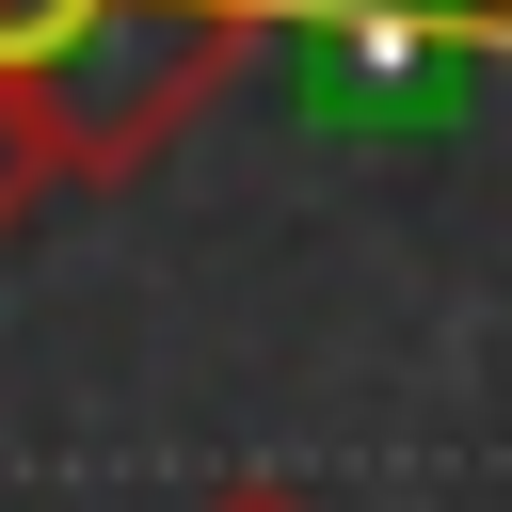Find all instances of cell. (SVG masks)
Instances as JSON below:
<instances>
[{"mask_svg": "<svg viewBox=\"0 0 512 512\" xmlns=\"http://www.w3.org/2000/svg\"><path fill=\"white\" fill-rule=\"evenodd\" d=\"M16 208H32V176H16V160H0V224H16Z\"/></svg>", "mask_w": 512, "mask_h": 512, "instance_id": "obj_3", "label": "cell"}, {"mask_svg": "<svg viewBox=\"0 0 512 512\" xmlns=\"http://www.w3.org/2000/svg\"><path fill=\"white\" fill-rule=\"evenodd\" d=\"M256 48V0H0V160L32 192L144 176Z\"/></svg>", "mask_w": 512, "mask_h": 512, "instance_id": "obj_1", "label": "cell"}, {"mask_svg": "<svg viewBox=\"0 0 512 512\" xmlns=\"http://www.w3.org/2000/svg\"><path fill=\"white\" fill-rule=\"evenodd\" d=\"M208 512H304V496H288V480H240V496H208Z\"/></svg>", "mask_w": 512, "mask_h": 512, "instance_id": "obj_2", "label": "cell"}]
</instances>
